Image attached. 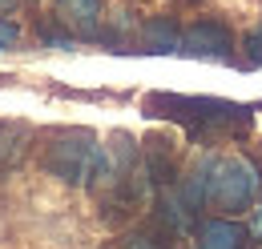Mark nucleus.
Listing matches in <instances>:
<instances>
[{
    "label": "nucleus",
    "instance_id": "7ed1b4c3",
    "mask_svg": "<svg viewBox=\"0 0 262 249\" xmlns=\"http://www.w3.org/2000/svg\"><path fill=\"white\" fill-rule=\"evenodd\" d=\"M101 157V145L93 133H85V129H69L61 137H53V145L45 149V169L53 173V177H61L65 185H89V177H93V165H97Z\"/></svg>",
    "mask_w": 262,
    "mask_h": 249
},
{
    "label": "nucleus",
    "instance_id": "423d86ee",
    "mask_svg": "<svg viewBox=\"0 0 262 249\" xmlns=\"http://www.w3.org/2000/svg\"><path fill=\"white\" fill-rule=\"evenodd\" d=\"M246 229L238 221H206L198 229V249H242Z\"/></svg>",
    "mask_w": 262,
    "mask_h": 249
},
{
    "label": "nucleus",
    "instance_id": "ddd939ff",
    "mask_svg": "<svg viewBox=\"0 0 262 249\" xmlns=\"http://www.w3.org/2000/svg\"><path fill=\"white\" fill-rule=\"evenodd\" d=\"M125 249H158V241H154V237H129Z\"/></svg>",
    "mask_w": 262,
    "mask_h": 249
},
{
    "label": "nucleus",
    "instance_id": "9d476101",
    "mask_svg": "<svg viewBox=\"0 0 262 249\" xmlns=\"http://www.w3.org/2000/svg\"><path fill=\"white\" fill-rule=\"evenodd\" d=\"M246 64H262V24L246 36Z\"/></svg>",
    "mask_w": 262,
    "mask_h": 249
},
{
    "label": "nucleus",
    "instance_id": "1a4fd4ad",
    "mask_svg": "<svg viewBox=\"0 0 262 249\" xmlns=\"http://www.w3.org/2000/svg\"><path fill=\"white\" fill-rule=\"evenodd\" d=\"M145 169H149L154 185H169V181H173V157L165 153V141H149V149H145Z\"/></svg>",
    "mask_w": 262,
    "mask_h": 249
},
{
    "label": "nucleus",
    "instance_id": "9b49d317",
    "mask_svg": "<svg viewBox=\"0 0 262 249\" xmlns=\"http://www.w3.org/2000/svg\"><path fill=\"white\" fill-rule=\"evenodd\" d=\"M16 40H20V29H16L8 16H0V53H4V48H12Z\"/></svg>",
    "mask_w": 262,
    "mask_h": 249
},
{
    "label": "nucleus",
    "instance_id": "6e6552de",
    "mask_svg": "<svg viewBox=\"0 0 262 249\" xmlns=\"http://www.w3.org/2000/svg\"><path fill=\"white\" fill-rule=\"evenodd\" d=\"M158 217L169 233H190L194 229V209L182 201V197H173V193H165L162 201H158Z\"/></svg>",
    "mask_w": 262,
    "mask_h": 249
},
{
    "label": "nucleus",
    "instance_id": "f257e3e1",
    "mask_svg": "<svg viewBox=\"0 0 262 249\" xmlns=\"http://www.w3.org/2000/svg\"><path fill=\"white\" fill-rule=\"evenodd\" d=\"M145 113L186 124L194 137L218 133V129H238V124H250V117H254L250 105H234V101H218V96H182V93H149Z\"/></svg>",
    "mask_w": 262,
    "mask_h": 249
},
{
    "label": "nucleus",
    "instance_id": "2eb2a0df",
    "mask_svg": "<svg viewBox=\"0 0 262 249\" xmlns=\"http://www.w3.org/2000/svg\"><path fill=\"white\" fill-rule=\"evenodd\" d=\"M0 4H4V8H8V4H16V0H0Z\"/></svg>",
    "mask_w": 262,
    "mask_h": 249
},
{
    "label": "nucleus",
    "instance_id": "0eeeda50",
    "mask_svg": "<svg viewBox=\"0 0 262 249\" xmlns=\"http://www.w3.org/2000/svg\"><path fill=\"white\" fill-rule=\"evenodd\" d=\"M141 40H145L149 53H178V48H182V32H178V24H173L169 16L149 20V24L141 29Z\"/></svg>",
    "mask_w": 262,
    "mask_h": 249
},
{
    "label": "nucleus",
    "instance_id": "f8f14e48",
    "mask_svg": "<svg viewBox=\"0 0 262 249\" xmlns=\"http://www.w3.org/2000/svg\"><path fill=\"white\" fill-rule=\"evenodd\" d=\"M40 40L53 48H73V36H61V32H40Z\"/></svg>",
    "mask_w": 262,
    "mask_h": 249
},
{
    "label": "nucleus",
    "instance_id": "f03ea898",
    "mask_svg": "<svg viewBox=\"0 0 262 249\" xmlns=\"http://www.w3.org/2000/svg\"><path fill=\"white\" fill-rule=\"evenodd\" d=\"M258 169L246 157H226V161H214V169H210V201L206 205H214L222 213H246L258 201Z\"/></svg>",
    "mask_w": 262,
    "mask_h": 249
},
{
    "label": "nucleus",
    "instance_id": "20e7f679",
    "mask_svg": "<svg viewBox=\"0 0 262 249\" xmlns=\"http://www.w3.org/2000/svg\"><path fill=\"white\" fill-rule=\"evenodd\" d=\"M178 53L198 57V61H230V57H234V40H230V32L222 29V24L202 20V24L182 32V48H178Z\"/></svg>",
    "mask_w": 262,
    "mask_h": 249
},
{
    "label": "nucleus",
    "instance_id": "4468645a",
    "mask_svg": "<svg viewBox=\"0 0 262 249\" xmlns=\"http://www.w3.org/2000/svg\"><path fill=\"white\" fill-rule=\"evenodd\" d=\"M250 233H254V237H262V205L254 209V221H250Z\"/></svg>",
    "mask_w": 262,
    "mask_h": 249
},
{
    "label": "nucleus",
    "instance_id": "39448f33",
    "mask_svg": "<svg viewBox=\"0 0 262 249\" xmlns=\"http://www.w3.org/2000/svg\"><path fill=\"white\" fill-rule=\"evenodd\" d=\"M57 20L77 36H93L101 24V0H57Z\"/></svg>",
    "mask_w": 262,
    "mask_h": 249
}]
</instances>
